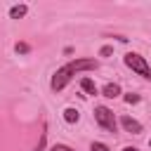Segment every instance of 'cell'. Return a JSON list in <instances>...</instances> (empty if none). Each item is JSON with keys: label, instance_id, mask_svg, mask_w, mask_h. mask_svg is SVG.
<instances>
[{"label": "cell", "instance_id": "obj_14", "mask_svg": "<svg viewBox=\"0 0 151 151\" xmlns=\"http://www.w3.org/2000/svg\"><path fill=\"white\" fill-rule=\"evenodd\" d=\"M111 54H113V47H111V45H104V47L99 50V57H111Z\"/></svg>", "mask_w": 151, "mask_h": 151}, {"label": "cell", "instance_id": "obj_9", "mask_svg": "<svg viewBox=\"0 0 151 151\" xmlns=\"http://www.w3.org/2000/svg\"><path fill=\"white\" fill-rule=\"evenodd\" d=\"M14 52H17V54H28V52H31V45L21 40V42H17V45H14Z\"/></svg>", "mask_w": 151, "mask_h": 151}, {"label": "cell", "instance_id": "obj_2", "mask_svg": "<svg viewBox=\"0 0 151 151\" xmlns=\"http://www.w3.org/2000/svg\"><path fill=\"white\" fill-rule=\"evenodd\" d=\"M123 61H125V66H127V68H132V71H134V73H139L142 78L151 80V66H149V61H146L142 54H137V52H127V54L123 57Z\"/></svg>", "mask_w": 151, "mask_h": 151}, {"label": "cell", "instance_id": "obj_7", "mask_svg": "<svg viewBox=\"0 0 151 151\" xmlns=\"http://www.w3.org/2000/svg\"><path fill=\"white\" fill-rule=\"evenodd\" d=\"M80 90L85 92V94H97L99 90H97V85H94V80L92 78H87V76H83L80 78Z\"/></svg>", "mask_w": 151, "mask_h": 151}, {"label": "cell", "instance_id": "obj_4", "mask_svg": "<svg viewBox=\"0 0 151 151\" xmlns=\"http://www.w3.org/2000/svg\"><path fill=\"white\" fill-rule=\"evenodd\" d=\"M118 123H120V127H123L125 132H130V134H142V130H144V127H142V123H139V120H134L132 116H120V120H118Z\"/></svg>", "mask_w": 151, "mask_h": 151}, {"label": "cell", "instance_id": "obj_12", "mask_svg": "<svg viewBox=\"0 0 151 151\" xmlns=\"http://www.w3.org/2000/svg\"><path fill=\"white\" fill-rule=\"evenodd\" d=\"M45 142H47V132L42 130V134H40V142H38V146H35V151H45Z\"/></svg>", "mask_w": 151, "mask_h": 151}, {"label": "cell", "instance_id": "obj_10", "mask_svg": "<svg viewBox=\"0 0 151 151\" xmlns=\"http://www.w3.org/2000/svg\"><path fill=\"white\" fill-rule=\"evenodd\" d=\"M123 99H125V104H137L142 97H139L137 92H127V94H123Z\"/></svg>", "mask_w": 151, "mask_h": 151}, {"label": "cell", "instance_id": "obj_3", "mask_svg": "<svg viewBox=\"0 0 151 151\" xmlns=\"http://www.w3.org/2000/svg\"><path fill=\"white\" fill-rule=\"evenodd\" d=\"M94 120H97L99 127H104L106 132H116V130H118V120H116L113 111H111L109 106H104V104L94 106Z\"/></svg>", "mask_w": 151, "mask_h": 151}, {"label": "cell", "instance_id": "obj_6", "mask_svg": "<svg viewBox=\"0 0 151 151\" xmlns=\"http://www.w3.org/2000/svg\"><path fill=\"white\" fill-rule=\"evenodd\" d=\"M64 120H66L68 125H76V123L80 120V111H78L76 106H66V109H64Z\"/></svg>", "mask_w": 151, "mask_h": 151}, {"label": "cell", "instance_id": "obj_16", "mask_svg": "<svg viewBox=\"0 0 151 151\" xmlns=\"http://www.w3.org/2000/svg\"><path fill=\"white\" fill-rule=\"evenodd\" d=\"M149 146H151V139H149Z\"/></svg>", "mask_w": 151, "mask_h": 151}, {"label": "cell", "instance_id": "obj_1", "mask_svg": "<svg viewBox=\"0 0 151 151\" xmlns=\"http://www.w3.org/2000/svg\"><path fill=\"white\" fill-rule=\"evenodd\" d=\"M97 66H99V64H97V59H85V57H78V59L68 61L66 66H61V68H57V71H54L50 87H52L54 92H59V90H64V87L68 85V80H71L76 73H83V71H94Z\"/></svg>", "mask_w": 151, "mask_h": 151}, {"label": "cell", "instance_id": "obj_5", "mask_svg": "<svg viewBox=\"0 0 151 151\" xmlns=\"http://www.w3.org/2000/svg\"><path fill=\"white\" fill-rule=\"evenodd\" d=\"M101 94H104L106 99H116V97H120L123 92H120V85H118V83H106V85L101 87Z\"/></svg>", "mask_w": 151, "mask_h": 151}, {"label": "cell", "instance_id": "obj_11", "mask_svg": "<svg viewBox=\"0 0 151 151\" xmlns=\"http://www.w3.org/2000/svg\"><path fill=\"white\" fill-rule=\"evenodd\" d=\"M90 151H111V149H109V144H104V142H92V144H90Z\"/></svg>", "mask_w": 151, "mask_h": 151}, {"label": "cell", "instance_id": "obj_8", "mask_svg": "<svg viewBox=\"0 0 151 151\" xmlns=\"http://www.w3.org/2000/svg\"><path fill=\"white\" fill-rule=\"evenodd\" d=\"M28 14V5H12L9 7V19H24Z\"/></svg>", "mask_w": 151, "mask_h": 151}, {"label": "cell", "instance_id": "obj_15", "mask_svg": "<svg viewBox=\"0 0 151 151\" xmlns=\"http://www.w3.org/2000/svg\"><path fill=\"white\" fill-rule=\"evenodd\" d=\"M123 151H139L137 146H123Z\"/></svg>", "mask_w": 151, "mask_h": 151}, {"label": "cell", "instance_id": "obj_13", "mask_svg": "<svg viewBox=\"0 0 151 151\" xmlns=\"http://www.w3.org/2000/svg\"><path fill=\"white\" fill-rule=\"evenodd\" d=\"M47 151H73L71 146H66V144H52Z\"/></svg>", "mask_w": 151, "mask_h": 151}]
</instances>
